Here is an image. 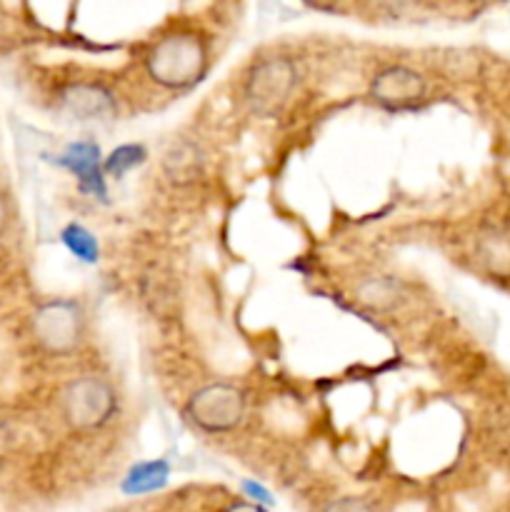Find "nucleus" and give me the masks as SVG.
Listing matches in <instances>:
<instances>
[{
    "label": "nucleus",
    "mask_w": 510,
    "mask_h": 512,
    "mask_svg": "<svg viewBox=\"0 0 510 512\" xmlns=\"http://www.w3.org/2000/svg\"><path fill=\"white\" fill-rule=\"evenodd\" d=\"M170 478V468L165 460H145L133 465L123 480V493L128 495H148L165 488Z\"/></svg>",
    "instance_id": "9b49d317"
},
{
    "label": "nucleus",
    "mask_w": 510,
    "mask_h": 512,
    "mask_svg": "<svg viewBox=\"0 0 510 512\" xmlns=\"http://www.w3.org/2000/svg\"><path fill=\"white\" fill-rule=\"evenodd\" d=\"M5 218H8V213H5V203H3V198H0V233H3V228H5Z\"/></svg>",
    "instance_id": "6ab92c4d"
},
{
    "label": "nucleus",
    "mask_w": 510,
    "mask_h": 512,
    "mask_svg": "<svg viewBox=\"0 0 510 512\" xmlns=\"http://www.w3.org/2000/svg\"><path fill=\"white\" fill-rule=\"evenodd\" d=\"M60 243H63L65 248H68V253L73 255V258H78L80 263H98L100 245L98 240H95V235L90 233V230H85L83 225H65L63 233H60Z\"/></svg>",
    "instance_id": "f8f14e48"
},
{
    "label": "nucleus",
    "mask_w": 510,
    "mask_h": 512,
    "mask_svg": "<svg viewBox=\"0 0 510 512\" xmlns=\"http://www.w3.org/2000/svg\"><path fill=\"white\" fill-rule=\"evenodd\" d=\"M8 443H10V435H8V430H5V425L0 423V453H5Z\"/></svg>",
    "instance_id": "a211bd4d"
},
{
    "label": "nucleus",
    "mask_w": 510,
    "mask_h": 512,
    "mask_svg": "<svg viewBox=\"0 0 510 512\" xmlns=\"http://www.w3.org/2000/svg\"><path fill=\"white\" fill-rule=\"evenodd\" d=\"M205 158L200 148L190 140H180L168 148L163 155V173L173 185H190L203 175Z\"/></svg>",
    "instance_id": "1a4fd4ad"
},
{
    "label": "nucleus",
    "mask_w": 510,
    "mask_h": 512,
    "mask_svg": "<svg viewBox=\"0 0 510 512\" xmlns=\"http://www.w3.org/2000/svg\"><path fill=\"white\" fill-rule=\"evenodd\" d=\"M30 335L43 353L65 358L83 345L85 315L75 300H48L30 318Z\"/></svg>",
    "instance_id": "7ed1b4c3"
},
{
    "label": "nucleus",
    "mask_w": 510,
    "mask_h": 512,
    "mask_svg": "<svg viewBox=\"0 0 510 512\" xmlns=\"http://www.w3.org/2000/svg\"><path fill=\"white\" fill-rule=\"evenodd\" d=\"M145 70L160 88L185 90L200 83L208 70V45L193 30L163 35L145 55Z\"/></svg>",
    "instance_id": "f257e3e1"
},
{
    "label": "nucleus",
    "mask_w": 510,
    "mask_h": 512,
    "mask_svg": "<svg viewBox=\"0 0 510 512\" xmlns=\"http://www.w3.org/2000/svg\"><path fill=\"white\" fill-rule=\"evenodd\" d=\"M185 413L203 433H230L245 418V395L230 383L203 385L190 395Z\"/></svg>",
    "instance_id": "39448f33"
},
{
    "label": "nucleus",
    "mask_w": 510,
    "mask_h": 512,
    "mask_svg": "<svg viewBox=\"0 0 510 512\" xmlns=\"http://www.w3.org/2000/svg\"><path fill=\"white\" fill-rule=\"evenodd\" d=\"M370 95L385 108H410L425 95V78L408 65H388L370 80Z\"/></svg>",
    "instance_id": "0eeeda50"
},
{
    "label": "nucleus",
    "mask_w": 510,
    "mask_h": 512,
    "mask_svg": "<svg viewBox=\"0 0 510 512\" xmlns=\"http://www.w3.org/2000/svg\"><path fill=\"white\" fill-rule=\"evenodd\" d=\"M60 410L63 420L73 430H98L108 425L118 410V393L113 385L98 375H83L65 385L60 395Z\"/></svg>",
    "instance_id": "20e7f679"
},
{
    "label": "nucleus",
    "mask_w": 510,
    "mask_h": 512,
    "mask_svg": "<svg viewBox=\"0 0 510 512\" xmlns=\"http://www.w3.org/2000/svg\"><path fill=\"white\" fill-rule=\"evenodd\" d=\"M243 493L248 495L250 503L260 505V508H270V505L275 503L273 495H270L268 490H265L260 483H253V480H245V483H243Z\"/></svg>",
    "instance_id": "dca6fc26"
},
{
    "label": "nucleus",
    "mask_w": 510,
    "mask_h": 512,
    "mask_svg": "<svg viewBox=\"0 0 510 512\" xmlns=\"http://www.w3.org/2000/svg\"><path fill=\"white\" fill-rule=\"evenodd\" d=\"M298 65L285 55H270L250 65L243 83V98L255 115H278L298 85Z\"/></svg>",
    "instance_id": "f03ea898"
},
{
    "label": "nucleus",
    "mask_w": 510,
    "mask_h": 512,
    "mask_svg": "<svg viewBox=\"0 0 510 512\" xmlns=\"http://www.w3.org/2000/svg\"><path fill=\"white\" fill-rule=\"evenodd\" d=\"M223 512H265V508L250 503V500H238V503H230Z\"/></svg>",
    "instance_id": "f3484780"
},
{
    "label": "nucleus",
    "mask_w": 510,
    "mask_h": 512,
    "mask_svg": "<svg viewBox=\"0 0 510 512\" xmlns=\"http://www.w3.org/2000/svg\"><path fill=\"white\" fill-rule=\"evenodd\" d=\"M323 512H375V508L368 503V500L345 495V498L330 500V503L323 508Z\"/></svg>",
    "instance_id": "2eb2a0df"
},
{
    "label": "nucleus",
    "mask_w": 510,
    "mask_h": 512,
    "mask_svg": "<svg viewBox=\"0 0 510 512\" xmlns=\"http://www.w3.org/2000/svg\"><path fill=\"white\" fill-rule=\"evenodd\" d=\"M55 163L63 165L65 170H70V173L78 178V185L83 193H90L98 200L108 198L103 158H100V148L95 143H88V140L70 143L68 148L55 158Z\"/></svg>",
    "instance_id": "6e6552de"
},
{
    "label": "nucleus",
    "mask_w": 510,
    "mask_h": 512,
    "mask_svg": "<svg viewBox=\"0 0 510 512\" xmlns=\"http://www.w3.org/2000/svg\"><path fill=\"white\" fill-rule=\"evenodd\" d=\"M355 298L368 310L385 313L403 303V285L390 275H370L355 288Z\"/></svg>",
    "instance_id": "9d476101"
},
{
    "label": "nucleus",
    "mask_w": 510,
    "mask_h": 512,
    "mask_svg": "<svg viewBox=\"0 0 510 512\" xmlns=\"http://www.w3.org/2000/svg\"><path fill=\"white\" fill-rule=\"evenodd\" d=\"M480 263L493 273H510V240L503 235H488L480 240Z\"/></svg>",
    "instance_id": "4468645a"
},
{
    "label": "nucleus",
    "mask_w": 510,
    "mask_h": 512,
    "mask_svg": "<svg viewBox=\"0 0 510 512\" xmlns=\"http://www.w3.org/2000/svg\"><path fill=\"white\" fill-rule=\"evenodd\" d=\"M145 158H148V153H145L143 145H138V143L118 145V148H115L113 153L103 160V170H105V175L123 178L125 173H130L133 168L143 165Z\"/></svg>",
    "instance_id": "ddd939ff"
},
{
    "label": "nucleus",
    "mask_w": 510,
    "mask_h": 512,
    "mask_svg": "<svg viewBox=\"0 0 510 512\" xmlns=\"http://www.w3.org/2000/svg\"><path fill=\"white\" fill-rule=\"evenodd\" d=\"M58 103L80 123H108L118 115L115 95L98 83H68L60 88Z\"/></svg>",
    "instance_id": "423d86ee"
}]
</instances>
